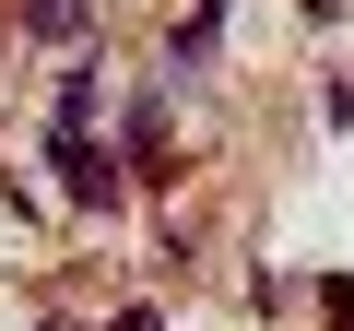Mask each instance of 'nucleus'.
Wrapping results in <instances>:
<instances>
[{"instance_id":"f03ea898","label":"nucleus","mask_w":354,"mask_h":331,"mask_svg":"<svg viewBox=\"0 0 354 331\" xmlns=\"http://www.w3.org/2000/svg\"><path fill=\"white\" fill-rule=\"evenodd\" d=\"M95 0H24V36H83Z\"/></svg>"},{"instance_id":"7ed1b4c3","label":"nucleus","mask_w":354,"mask_h":331,"mask_svg":"<svg viewBox=\"0 0 354 331\" xmlns=\"http://www.w3.org/2000/svg\"><path fill=\"white\" fill-rule=\"evenodd\" d=\"M319 307H330V319H342V331H354V284H319Z\"/></svg>"},{"instance_id":"20e7f679","label":"nucleus","mask_w":354,"mask_h":331,"mask_svg":"<svg viewBox=\"0 0 354 331\" xmlns=\"http://www.w3.org/2000/svg\"><path fill=\"white\" fill-rule=\"evenodd\" d=\"M118 331H165V319H153V307H118Z\"/></svg>"},{"instance_id":"f257e3e1","label":"nucleus","mask_w":354,"mask_h":331,"mask_svg":"<svg viewBox=\"0 0 354 331\" xmlns=\"http://www.w3.org/2000/svg\"><path fill=\"white\" fill-rule=\"evenodd\" d=\"M48 154H59V190H71L83 213H118V154H106V142H83V130L59 118V130H48Z\"/></svg>"},{"instance_id":"39448f33","label":"nucleus","mask_w":354,"mask_h":331,"mask_svg":"<svg viewBox=\"0 0 354 331\" xmlns=\"http://www.w3.org/2000/svg\"><path fill=\"white\" fill-rule=\"evenodd\" d=\"M48 331H59V319H48Z\"/></svg>"}]
</instances>
